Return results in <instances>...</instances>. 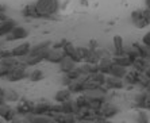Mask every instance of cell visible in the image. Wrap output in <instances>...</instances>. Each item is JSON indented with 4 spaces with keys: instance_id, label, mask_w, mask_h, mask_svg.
I'll return each mask as SVG.
<instances>
[{
    "instance_id": "obj_15",
    "label": "cell",
    "mask_w": 150,
    "mask_h": 123,
    "mask_svg": "<svg viewBox=\"0 0 150 123\" xmlns=\"http://www.w3.org/2000/svg\"><path fill=\"white\" fill-rule=\"evenodd\" d=\"M72 96H73V93L70 92V89L68 87H65L64 89L57 92L56 96H54V100L57 103H64V102H67V100H69V99H72Z\"/></svg>"
},
{
    "instance_id": "obj_28",
    "label": "cell",
    "mask_w": 150,
    "mask_h": 123,
    "mask_svg": "<svg viewBox=\"0 0 150 123\" xmlns=\"http://www.w3.org/2000/svg\"><path fill=\"white\" fill-rule=\"evenodd\" d=\"M143 74H145V77H147V78H149V80H150V65L146 68V70L143 72Z\"/></svg>"
},
{
    "instance_id": "obj_9",
    "label": "cell",
    "mask_w": 150,
    "mask_h": 123,
    "mask_svg": "<svg viewBox=\"0 0 150 123\" xmlns=\"http://www.w3.org/2000/svg\"><path fill=\"white\" fill-rule=\"evenodd\" d=\"M99 112L104 116L105 119H111L112 116H115L116 114L119 112V108L116 107V105L112 104V103L104 102V104L101 105V108H100V111H99Z\"/></svg>"
},
{
    "instance_id": "obj_26",
    "label": "cell",
    "mask_w": 150,
    "mask_h": 123,
    "mask_svg": "<svg viewBox=\"0 0 150 123\" xmlns=\"http://www.w3.org/2000/svg\"><path fill=\"white\" fill-rule=\"evenodd\" d=\"M142 43H143V45H146L147 47H150V31H147L146 34L143 35V38H142Z\"/></svg>"
},
{
    "instance_id": "obj_23",
    "label": "cell",
    "mask_w": 150,
    "mask_h": 123,
    "mask_svg": "<svg viewBox=\"0 0 150 123\" xmlns=\"http://www.w3.org/2000/svg\"><path fill=\"white\" fill-rule=\"evenodd\" d=\"M16 110H12L11 107H8V110L6 111V114L3 115V119L4 120H14L15 119V115H16Z\"/></svg>"
},
{
    "instance_id": "obj_20",
    "label": "cell",
    "mask_w": 150,
    "mask_h": 123,
    "mask_svg": "<svg viewBox=\"0 0 150 123\" xmlns=\"http://www.w3.org/2000/svg\"><path fill=\"white\" fill-rule=\"evenodd\" d=\"M22 15L25 18H31V19H37L39 18V14L37 8H35V4H27L23 10H22Z\"/></svg>"
},
{
    "instance_id": "obj_5",
    "label": "cell",
    "mask_w": 150,
    "mask_h": 123,
    "mask_svg": "<svg viewBox=\"0 0 150 123\" xmlns=\"http://www.w3.org/2000/svg\"><path fill=\"white\" fill-rule=\"evenodd\" d=\"M130 19H131V23H133L137 28H145L146 26H149V23H147L146 19H145L142 15V10L133 11L131 15H130Z\"/></svg>"
},
{
    "instance_id": "obj_21",
    "label": "cell",
    "mask_w": 150,
    "mask_h": 123,
    "mask_svg": "<svg viewBox=\"0 0 150 123\" xmlns=\"http://www.w3.org/2000/svg\"><path fill=\"white\" fill-rule=\"evenodd\" d=\"M43 77H45V74H43V72L41 69H34L31 73H28V78L31 81H34V83L43 80Z\"/></svg>"
},
{
    "instance_id": "obj_29",
    "label": "cell",
    "mask_w": 150,
    "mask_h": 123,
    "mask_svg": "<svg viewBox=\"0 0 150 123\" xmlns=\"http://www.w3.org/2000/svg\"><path fill=\"white\" fill-rule=\"evenodd\" d=\"M8 18H7V15L4 14V12H0V22H3V20H7Z\"/></svg>"
},
{
    "instance_id": "obj_30",
    "label": "cell",
    "mask_w": 150,
    "mask_h": 123,
    "mask_svg": "<svg viewBox=\"0 0 150 123\" xmlns=\"http://www.w3.org/2000/svg\"><path fill=\"white\" fill-rule=\"evenodd\" d=\"M6 11H7V7H6L4 4H0V12H4V14H6Z\"/></svg>"
},
{
    "instance_id": "obj_27",
    "label": "cell",
    "mask_w": 150,
    "mask_h": 123,
    "mask_svg": "<svg viewBox=\"0 0 150 123\" xmlns=\"http://www.w3.org/2000/svg\"><path fill=\"white\" fill-rule=\"evenodd\" d=\"M142 15H143V18L146 19V22L150 25V8H145V10H142Z\"/></svg>"
},
{
    "instance_id": "obj_17",
    "label": "cell",
    "mask_w": 150,
    "mask_h": 123,
    "mask_svg": "<svg viewBox=\"0 0 150 123\" xmlns=\"http://www.w3.org/2000/svg\"><path fill=\"white\" fill-rule=\"evenodd\" d=\"M114 64L116 65H120V66H125V68H131L133 66V61L130 60V57L127 54H120V56H115L114 58Z\"/></svg>"
},
{
    "instance_id": "obj_16",
    "label": "cell",
    "mask_w": 150,
    "mask_h": 123,
    "mask_svg": "<svg viewBox=\"0 0 150 123\" xmlns=\"http://www.w3.org/2000/svg\"><path fill=\"white\" fill-rule=\"evenodd\" d=\"M96 65H98V68H99L100 72L108 74L111 66L114 65V60H112V58H108V57H103V58L99 61V64H96Z\"/></svg>"
},
{
    "instance_id": "obj_6",
    "label": "cell",
    "mask_w": 150,
    "mask_h": 123,
    "mask_svg": "<svg viewBox=\"0 0 150 123\" xmlns=\"http://www.w3.org/2000/svg\"><path fill=\"white\" fill-rule=\"evenodd\" d=\"M34 107H35V103L30 102V100H26V99H22L15 110L21 115H31L33 111H34Z\"/></svg>"
},
{
    "instance_id": "obj_11",
    "label": "cell",
    "mask_w": 150,
    "mask_h": 123,
    "mask_svg": "<svg viewBox=\"0 0 150 123\" xmlns=\"http://www.w3.org/2000/svg\"><path fill=\"white\" fill-rule=\"evenodd\" d=\"M52 105L53 104L49 103L47 100H39L38 103H35L33 114H34V115H47V114L50 112V110H52Z\"/></svg>"
},
{
    "instance_id": "obj_32",
    "label": "cell",
    "mask_w": 150,
    "mask_h": 123,
    "mask_svg": "<svg viewBox=\"0 0 150 123\" xmlns=\"http://www.w3.org/2000/svg\"><path fill=\"white\" fill-rule=\"evenodd\" d=\"M145 4H146L147 8H150V0H145Z\"/></svg>"
},
{
    "instance_id": "obj_14",
    "label": "cell",
    "mask_w": 150,
    "mask_h": 123,
    "mask_svg": "<svg viewBox=\"0 0 150 123\" xmlns=\"http://www.w3.org/2000/svg\"><path fill=\"white\" fill-rule=\"evenodd\" d=\"M127 72H129V69L125 66H120V65H116V64H114L111 66V69H110L108 74H111V76H114V77H118V78H125V76L127 74Z\"/></svg>"
},
{
    "instance_id": "obj_1",
    "label": "cell",
    "mask_w": 150,
    "mask_h": 123,
    "mask_svg": "<svg viewBox=\"0 0 150 123\" xmlns=\"http://www.w3.org/2000/svg\"><path fill=\"white\" fill-rule=\"evenodd\" d=\"M34 4L39 18H54L59 11L58 0H37Z\"/></svg>"
},
{
    "instance_id": "obj_31",
    "label": "cell",
    "mask_w": 150,
    "mask_h": 123,
    "mask_svg": "<svg viewBox=\"0 0 150 123\" xmlns=\"http://www.w3.org/2000/svg\"><path fill=\"white\" fill-rule=\"evenodd\" d=\"M0 98H4V89L1 85H0Z\"/></svg>"
},
{
    "instance_id": "obj_25",
    "label": "cell",
    "mask_w": 150,
    "mask_h": 123,
    "mask_svg": "<svg viewBox=\"0 0 150 123\" xmlns=\"http://www.w3.org/2000/svg\"><path fill=\"white\" fill-rule=\"evenodd\" d=\"M8 57H14L12 52L7 49H0V58H8Z\"/></svg>"
},
{
    "instance_id": "obj_2",
    "label": "cell",
    "mask_w": 150,
    "mask_h": 123,
    "mask_svg": "<svg viewBox=\"0 0 150 123\" xmlns=\"http://www.w3.org/2000/svg\"><path fill=\"white\" fill-rule=\"evenodd\" d=\"M28 77L27 73V65L25 62H19L16 66H14L11 69V72L8 73V76L6 77L7 81H11V83H16V81L25 80V78Z\"/></svg>"
},
{
    "instance_id": "obj_22",
    "label": "cell",
    "mask_w": 150,
    "mask_h": 123,
    "mask_svg": "<svg viewBox=\"0 0 150 123\" xmlns=\"http://www.w3.org/2000/svg\"><path fill=\"white\" fill-rule=\"evenodd\" d=\"M4 99L6 102H16L19 99V95L14 89H4Z\"/></svg>"
},
{
    "instance_id": "obj_24",
    "label": "cell",
    "mask_w": 150,
    "mask_h": 123,
    "mask_svg": "<svg viewBox=\"0 0 150 123\" xmlns=\"http://www.w3.org/2000/svg\"><path fill=\"white\" fill-rule=\"evenodd\" d=\"M137 122H149V116L146 115V112H143V110H139V112L137 115Z\"/></svg>"
},
{
    "instance_id": "obj_18",
    "label": "cell",
    "mask_w": 150,
    "mask_h": 123,
    "mask_svg": "<svg viewBox=\"0 0 150 123\" xmlns=\"http://www.w3.org/2000/svg\"><path fill=\"white\" fill-rule=\"evenodd\" d=\"M150 65V60H147V58H143V57H138L135 61L133 62V69L138 70V72H145L146 70V68Z\"/></svg>"
},
{
    "instance_id": "obj_3",
    "label": "cell",
    "mask_w": 150,
    "mask_h": 123,
    "mask_svg": "<svg viewBox=\"0 0 150 123\" xmlns=\"http://www.w3.org/2000/svg\"><path fill=\"white\" fill-rule=\"evenodd\" d=\"M28 37V31L22 26H15L8 35H6V41L7 42H14V41H19V39H25Z\"/></svg>"
},
{
    "instance_id": "obj_10",
    "label": "cell",
    "mask_w": 150,
    "mask_h": 123,
    "mask_svg": "<svg viewBox=\"0 0 150 123\" xmlns=\"http://www.w3.org/2000/svg\"><path fill=\"white\" fill-rule=\"evenodd\" d=\"M30 50H31V45L28 42H25V43H21V45L15 46L11 52H12V56L16 57V58H25V57L28 56Z\"/></svg>"
},
{
    "instance_id": "obj_8",
    "label": "cell",
    "mask_w": 150,
    "mask_h": 123,
    "mask_svg": "<svg viewBox=\"0 0 150 123\" xmlns=\"http://www.w3.org/2000/svg\"><path fill=\"white\" fill-rule=\"evenodd\" d=\"M64 57H65V53H64L62 49H54V47H52L47 52V56H46L45 60L52 64H59L64 60Z\"/></svg>"
},
{
    "instance_id": "obj_12",
    "label": "cell",
    "mask_w": 150,
    "mask_h": 123,
    "mask_svg": "<svg viewBox=\"0 0 150 123\" xmlns=\"http://www.w3.org/2000/svg\"><path fill=\"white\" fill-rule=\"evenodd\" d=\"M15 26H16V22H15L14 19H7V20L0 22V37L8 35Z\"/></svg>"
},
{
    "instance_id": "obj_13",
    "label": "cell",
    "mask_w": 150,
    "mask_h": 123,
    "mask_svg": "<svg viewBox=\"0 0 150 123\" xmlns=\"http://www.w3.org/2000/svg\"><path fill=\"white\" fill-rule=\"evenodd\" d=\"M76 61H73L70 57H64V60L61 61V62L58 64L59 65V69H61V72L62 73H68V72H70L72 69H74V68H77L76 66Z\"/></svg>"
},
{
    "instance_id": "obj_19",
    "label": "cell",
    "mask_w": 150,
    "mask_h": 123,
    "mask_svg": "<svg viewBox=\"0 0 150 123\" xmlns=\"http://www.w3.org/2000/svg\"><path fill=\"white\" fill-rule=\"evenodd\" d=\"M114 52H115V56H120V54H125V42H123V38L120 35H115L114 37Z\"/></svg>"
},
{
    "instance_id": "obj_7",
    "label": "cell",
    "mask_w": 150,
    "mask_h": 123,
    "mask_svg": "<svg viewBox=\"0 0 150 123\" xmlns=\"http://www.w3.org/2000/svg\"><path fill=\"white\" fill-rule=\"evenodd\" d=\"M142 76H143L142 72H138V70L133 69V70H129V72H127V74L125 76L123 81H125L127 85L134 87V85L139 84V81H141V78H142Z\"/></svg>"
},
{
    "instance_id": "obj_4",
    "label": "cell",
    "mask_w": 150,
    "mask_h": 123,
    "mask_svg": "<svg viewBox=\"0 0 150 123\" xmlns=\"http://www.w3.org/2000/svg\"><path fill=\"white\" fill-rule=\"evenodd\" d=\"M126 85V83L122 78L114 77L111 74H107V78H105L104 87L108 89V91H119V89H123Z\"/></svg>"
}]
</instances>
